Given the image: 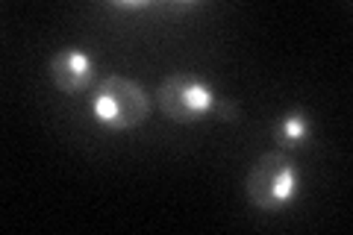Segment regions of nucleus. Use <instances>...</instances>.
<instances>
[{
  "instance_id": "obj_5",
  "label": "nucleus",
  "mask_w": 353,
  "mask_h": 235,
  "mask_svg": "<svg viewBox=\"0 0 353 235\" xmlns=\"http://www.w3.org/2000/svg\"><path fill=\"white\" fill-rule=\"evenodd\" d=\"M309 136H312V121H309L303 109H289L277 124H274V139H277L283 147H301Z\"/></svg>"
},
{
  "instance_id": "obj_6",
  "label": "nucleus",
  "mask_w": 353,
  "mask_h": 235,
  "mask_svg": "<svg viewBox=\"0 0 353 235\" xmlns=\"http://www.w3.org/2000/svg\"><path fill=\"white\" fill-rule=\"evenodd\" d=\"M221 115H224V121H236V106L224 103V106H221Z\"/></svg>"
},
{
  "instance_id": "obj_3",
  "label": "nucleus",
  "mask_w": 353,
  "mask_h": 235,
  "mask_svg": "<svg viewBox=\"0 0 353 235\" xmlns=\"http://www.w3.org/2000/svg\"><path fill=\"white\" fill-rule=\"evenodd\" d=\"M157 103L162 115L174 124H194L215 109V92L194 74H171L159 85Z\"/></svg>"
},
{
  "instance_id": "obj_1",
  "label": "nucleus",
  "mask_w": 353,
  "mask_h": 235,
  "mask_svg": "<svg viewBox=\"0 0 353 235\" xmlns=\"http://www.w3.org/2000/svg\"><path fill=\"white\" fill-rule=\"evenodd\" d=\"M301 188V171L289 153L283 150H271L262 153L256 162L250 165L248 180H245V192L248 200L259 212H280L297 197Z\"/></svg>"
},
{
  "instance_id": "obj_4",
  "label": "nucleus",
  "mask_w": 353,
  "mask_h": 235,
  "mask_svg": "<svg viewBox=\"0 0 353 235\" xmlns=\"http://www.w3.org/2000/svg\"><path fill=\"white\" fill-rule=\"evenodd\" d=\"M50 80L65 94H80L94 83V59L83 48H65L50 56Z\"/></svg>"
},
{
  "instance_id": "obj_2",
  "label": "nucleus",
  "mask_w": 353,
  "mask_h": 235,
  "mask_svg": "<svg viewBox=\"0 0 353 235\" xmlns=\"http://www.w3.org/2000/svg\"><path fill=\"white\" fill-rule=\"evenodd\" d=\"M92 112L97 124L106 130H132L145 124V118L150 115V97L139 83L109 74L94 88Z\"/></svg>"
}]
</instances>
